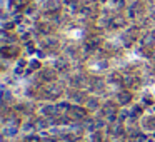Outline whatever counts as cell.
I'll list each match as a JSON object with an SVG mask.
<instances>
[{
  "mask_svg": "<svg viewBox=\"0 0 155 142\" xmlns=\"http://www.w3.org/2000/svg\"><path fill=\"white\" fill-rule=\"evenodd\" d=\"M100 44H102V37H100V35H90V37L85 40L84 49H85L87 52H94L95 49L100 47Z\"/></svg>",
  "mask_w": 155,
  "mask_h": 142,
  "instance_id": "cell-1",
  "label": "cell"
},
{
  "mask_svg": "<svg viewBox=\"0 0 155 142\" xmlns=\"http://www.w3.org/2000/svg\"><path fill=\"white\" fill-rule=\"evenodd\" d=\"M44 94L47 95L48 99H57L58 95L62 94V87L58 84H48L47 87L44 89Z\"/></svg>",
  "mask_w": 155,
  "mask_h": 142,
  "instance_id": "cell-2",
  "label": "cell"
},
{
  "mask_svg": "<svg viewBox=\"0 0 155 142\" xmlns=\"http://www.w3.org/2000/svg\"><path fill=\"white\" fill-rule=\"evenodd\" d=\"M124 25H125V17H122V15H115V17H112L110 22H108V29H112V30L122 29Z\"/></svg>",
  "mask_w": 155,
  "mask_h": 142,
  "instance_id": "cell-3",
  "label": "cell"
},
{
  "mask_svg": "<svg viewBox=\"0 0 155 142\" xmlns=\"http://www.w3.org/2000/svg\"><path fill=\"white\" fill-rule=\"evenodd\" d=\"M38 77H40V80H44V82H54V79H55V69H42Z\"/></svg>",
  "mask_w": 155,
  "mask_h": 142,
  "instance_id": "cell-4",
  "label": "cell"
},
{
  "mask_svg": "<svg viewBox=\"0 0 155 142\" xmlns=\"http://www.w3.org/2000/svg\"><path fill=\"white\" fill-rule=\"evenodd\" d=\"M140 44H142V47H147V49L153 47V44H155V34H153V32L145 34L143 37L140 39Z\"/></svg>",
  "mask_w": 155,
  "mask_h": 142,
  "instance_id": "cell-5",
  "label": "cell"
},
{
  "mask_svg": "<svg viewBox=\"0 0 155 142\" xmlns=\"http://www.w3.org/2000/svg\"><path fill=\"white\" fill-rule=\"evenodd\" d=\"M65 8H67L68 14H75V12H80L82 5L78 4L77 0H67L65 2Z\"/></svg>",
  "mask_w": 155,
  "mask_h": 142,
  "instance_id": "cell-6",
  "label": "cell"
},
{
  "mask_svg": "<svg viewBox=\"0 0 155 142\" xmlns=\"http://www.w3.org/2000/svg\"><path fill=\"white\" fill-rule=\"evenodd\" d=\"M130 100H132V94L128 90H124V92H118V95H117V102L120 105H127V104H130Z\"/></svg>",
  "mask_w": 155,
  "mask_h": 142,
  "instance_id": "cell-7",
  "label": "cell"
},
{
  "mask_svg": "<svg viewBox=\"0 0 155 142\" xmlns=\"http://www.w3.org/2000/svg\"><path fill=\"white\" fill-rule=\"evenodd\" d=\"M2 55H4L5 59H8V57H15V55H18V49L17 47H14V45H10V47H2Z\"/></svg>",
  "mask_w": 155,
  "mask_h": 142,
  "instance_id": "cell-8",
  "label": "cell"
},
{
  "mask_svg": "<svg viewBox=\"0 0 155 142\" xmlns=\"http://www.w3.org/2000/svg\"><path fill=\"white\" fill-rule=\"evenodd\" d=\"M37 29H38V32H40V34H44V35H48L52 30H54V27H52L50 22H38Z\"/></svg>",
  "mask_w": 155,
  "mask_h": 142,
  "instance_id": "cell-9",
  "label": "cell"
},
{
  "mask_svg": "<svg viewBox=\"0 0 155 142\" xmlns=\"http://www.w3.org/2000/svg\"><path fill=\"white\" fill-rule=\"evenodd\" d=\"M70 115L74 119H85L87 112H85V109H82V107H70Z\"/></svg>",
  "mask_w": 155,
  "mask_h": 142,
  "instance_id": "cell-10",
  "label": "cell"
},
{
  "mask_svg": "<svg viewBox=\"0 0 155 142\" xmlns=\"http://www.w3.org/2000/svg\"><path fill=\"white\" fill-rule=\"evenodd\" d=\"M115 112H117V105H115L114 102H107V104L104 105V115L110 117V115H115Z\"/></svg>",
  "mask_w": 155,
  "mask_h": 142,
  "instance_id": "cell-11",
  "label": "cell"
},
{
  "mask_svg": "<svg viewBox=\"0 0 155 142\" xmlns=\"http://www.w3.org/2000/svg\"><path fill=\"white\" fill-rule=\"evenodd\" d=\"M17 134V124H10L8 127L4 129V135L5 137H14Z\"/></svg>",
  "mask_w": 155,
  "mask_h": 142,
  "instance_id": "cell-12",
  "label": "cell"
},
{
  "mask_svg": "<svg viewBox=\"0 0 155 142\" xmlns=\"http://www.w3.org/2000/svg\"><path fill=\"white\" fill-rule=\"evenodd\" d=\"M54 69H55V70H67V69H68V62L64 60V59H58V60L54 64Z\"/></svg>",
  "mask_w": 155,
  "mask_h": 142,
  "instance_id": "cell-13",
  "label": "cell"
},
{
  "mask_svg": "<svg viewBox=\"0 0 155 142\" xmlns=\"http://www.w3.org/2000/svg\"><path fill=\"white\" fill-rule=\"evenodd\" d=\"M57 45H58V40L57 39H52V37L44 42V47H47V49H57Z\"/></svg>",
  "mask_w": 155,
  "mask_h": 142,
  "instance_id": "cell-14",
  "label": "cell"
},
{
  "mask_svg": "<svg viewBox=\"0 0 155 142\" xmlns=\"http://www.w3.org/2000/svg\"><path fill=\"white\" fill-rule=\"evenodd\" d=\"M27 4H28V0H12V7H14L15 10H18V8L25 7Z\"/></svg>",
  "mask_w": 155,
  "mask_h": 142,
  "instance_id": "cell-15",
  "label": "cell"
},
{
  "mask_svg": "<svg viewBox=\"0 0 155 142\" xmlns=\"http://www.w3.org/2000/svg\"><path fill=\"white\" fill-rule=\"evenodd\" d=\"M124 82H125V85H127V87H135L138 80H137L135 77H132V75H128V77L124 79Z\"/></svg>",
  "mask_w": 155,
  "mask_h": 142,
  "instance_id": "cell-16",
  "label": "cell"
},
{
  "mask_svg": "<svg viewBox=\"0 0 155 142\" xmlns=\"http://www.w3.org/2000/svg\"><path fill=\"white\" fill-rule=\"evenodd\" d=\"M122 80H124V79H122L120 74H117V72H114V74L108 75V82H112V84H114V82H118V84H120Z\"/></svg>",
  "mask_w": 155,
  "mask_h": 142,
  "instance_id": "cell-17",
  "label": "cell"
},
{
  "mask_svg": "<svg viewBox=\"0 0 155 142\" xmlns=\"http://www.w3.org/2000/svg\"><path fill=\"white\" fill-rule=\"evenodd\" d=\"M145 127L150 129V130H155V117H148V119H145Z\"/></svg>",
  "mask_w": 155,
  "mask_h": 142,
  "instance_id": "cell-18",
  "label": "cell"
},
{
  "mask_svg": "<svg viewBox=\"0 0 155 142\" xmlns=\"http://www.w3.org/2000/svg\"><path fill=\"white\" fill-rule=\"evenodd\" d=\"M92 87L94 89H104V80H102V79H94V80H92Z\"/></svg>",
  "mask_w": 155,
  "mask_h": 142,
  "instance_id": "cell-19",
  "label": "cell"
},
{
  "mask_svg": "<svg viewBox=\"0 0 155 142\" xmlns=\"http://www.w3.org/2000/svg\"><path fill=\"white\" fill-rule=\"evenodd\" d=\"M92 142H105V139L100 132H95V134L92 135Z\"/></svg>",
  "mask_w": 155,
  "mask_h": 142,
  "instance_id": "cell-20",
  "label": "cell"
},
{
  "mask_svg": "<svg viewBox=\"0 0 155 142\" xmlns=\"http://www.w3.org/2000/svg\"><path fill=\"white\" fill-rule=\"evenodd\" d=\"M64 139H65V140H68V142H75L78 139V135L77 134H65Z\"/></svg>",
  "mask_w": 155,
  "mask_h": 142,
  "instance_id": "cell-21",
  "label": "cell"
},
{
  "mask_svg": "<svg viewBox=\"0 0 155 142\" xmlns=\"http://www.w3.org/2000/svg\"><path fill=\"white\" fill-rule=\"evenodd\" d=\"M87 105H88L90 109H97V107H98V100H97V99H88Z\"/></svg>",
  "mask_w": 155,
  "mask_h": 142,
  "instance_id": "cell-22",
  "label": "cell"
},
{
  "mask_svg": "<svg viewBox=\"0 0 155 142\" xmlns=\"http://www.w3.org/2000/svg\"><path fill=\"white\" fill-rule=\"evenodd\" d=\"M112 132H114V134H115V135H120V134H122V132H124V127H122V125H120V124H118V125H117V127H114V130H112Z\"/></svg>",
  "mask_w": 155,
  "mask_h": 142,
  "instance_id": "cell-23",
  "label": "cell"
},
{
  "mask_svg": "<svg viewBox=\"0 0 155 142\" xmlns=\"http://www.w3.org/2000/svg\"><path fill=\"white\" fill-rule=\"evenodd\" d=\"M24 65H25V60H18V64H17V69H15V72H17V74H20V72H22V69H24Z\"/></svg>",
  "mask_w": 155,
  "mask_h": 142,
  "instance_id": "cell-24",
  "label": "cell"
},
{
  "mask_svg": "<svg viewBox=\"0 0 155 142\" xmlns=\"http://www.w3.org/2000/svg\"><path fill=\"white\" fill-rule=\"evenodd\" d=\"M127 115H128V114H127V112H125V110H122V112H120V114H118V120H120V122H122V120H124V119H125V117H127Z\"/></svg>",
  "mask_w": 155,
  "mask_h": 142,
  "instance_id": "cell-25",
  "label": "cell"
},
{
  "mask_svg": "<svg viewBox=\"0 0 155 142\" xmlns=\"http://www.w3.org/2000/svg\"><path fill=\"white\" fill-rule=\"evenodd\" d=\"M40 67V64H38L37 60H34V62H30V69H38Z\"/></svg>",
  "mask_w": 155,
  "mask_h": 142,
  "instance_id": "cell-26",
  "label": "cell"
},
{
  "mask_svg": "<svg viewBox=\"0 0 155 142\" xmlns=\"http://www.w3.org/2000/svg\"><path fill=\"white\" fill-rule=\"evenodd\" d=\"M97 2H107V0H97Z\"/></svg>",
  "mask_w": 155,
  "mask_h": 142,
  "instance_id": "cell-27",
  "label": "cell"
}]
</instances>
